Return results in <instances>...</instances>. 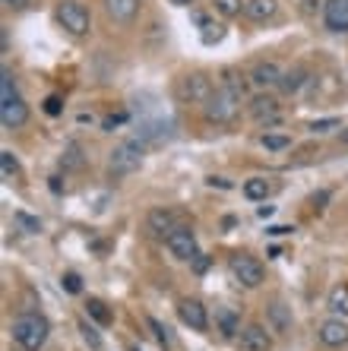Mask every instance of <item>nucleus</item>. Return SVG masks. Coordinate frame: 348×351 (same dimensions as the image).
I'll use <instances>...</instances> for the list:
<instances>
[{
	"label": "nucleus",
	"instance_id": "cd10ccee",
	"mask_svg": "<svg viewBox=\"0 0 348 351\" xmlns=\"http://www.w3.org/2000/svg\"><path fill=\"white\" fill-rule=\"evenodd\" d=\"M16 76L10 73V66H3V73H0V101H7V98H16Z\"/></svg>",
	"mask_w": 348,
	"mask_h": 351
},
{
	"label": "nucleus",
	"instance_id": "dca6fc26",
	"mask_svg": "<svg viewBox=\"0 0 348 351\" xmlns=\"http://www.w3.org/2000/svg\"><path fill=\"white\" fill-rule=\"evenodd\" d=\"M266 323H269V332H279V335H288L294 326L292 319V307L282 301H272L266 307Z\"/></svg>",
	"mask_w": 348,
	"mask_h": 351
},
{
	"label": "nucleus",
	"instance_id": "2f4dec72",
	"mask_svg": "<svg viewBox=\"0 0 348 351\" xmlns=\"http://www.w3.org/2000/svg\"><path fill=\"white\" fill-rule=\"evenodd\" d=\"M60 111H64V98H60V95H48V98H45V114L57 117Z\"/></svg>",
	"mask_w": 348,
	"mask_h": 351
},
{
	"label": "nucleus",
	"instance_id": "7c9ffc66",
	"mask_svg": "<svg viewBox=\"0 0 348 351\" xmlns=\"http://www.w3.org/2000/svg\"><path fill=\"white\" fill-rule=\"evenodd\" d=\"M64 165H67V168H80V165H82V149L76 146V143H70V146H67Z\"/></svg>",
	"mask_w": 348,
	"mask_h": 351
},
{
	"label": "nucleus",
	"instance_id": "1a4fd4ad",
	"mask_svg": "<svg viewBox=\"0 0 348 351\" xmlns=\"http://www.w3.org/2000/svg\"><path fill=\"white\" fill-rule=\"evenodd\" d=\"M237 348L241 351H272V335L266 332V326L259 323H247L237 332Z\"/></svg>",
	"mask_w": 348,
	"mask_h": 351
},
{
	"label": "nucleus",
	"instance_id": "393cba45",
	"mask_svg": "<svg viewBox=\"0 0 348 351\" xmlns=\"http://www.w3.org/2000/svg\"><path fill=\"white\" fill-rule=\"evenodd\" d=\"M212 10H216L222 19H235V16H241L244 0H212Z\"/></svg>",
	"mask_w": 348,
	"mask_h": 351
},
{
	"label": "nucleus",
	"instance_id": "f257e3e1",
	"mask_svg": "<svg viewBox=\"0 0 348 351\" xmlns=\"http://www.w3.org/2000/svg\"><path fill=\"white\" fill-rule=\"evenodd\" d=\"M10 332H13V342H16L23 351H38V348H45V342H48L51 323L41 317V313H23V317L13 319Z\"/></svg>",
	"mask_w": 348,
	"mask_h": 351
},
{
	"label": "nucleus",
	"instance_id": "c85d7f7f",
	"mask_svg": "<svg viewBox=\"0 0 348 351\" xmlns=\"http://www.w3.org/2000/svg\"><path fill=\"white\" fill-rule=\"evenodd\" d=\"M329 311L336 313V317H348V291L345 288H336V291L329 294Z\"/></svg>",
	"mask_w": 348,
	"mask_h": 351
},
{
	"label": "nucleus",
	"instance_id": "4c0bfd02",
	"mask_svg": "<svg viewBox=\"0 0 348 351\" xmlns=\"http://www.w3.org/2000/svg\"><path fill=\"white\" fill-rule=\"evenodd\" d=\"M292 228H285V225H275V228H269V234H288Z\"/></svg>",
	"mask_w": 348,
	"mask_h": 351
},
{
	"label": "nucleus",
	"instance_id": "412c9836",
	"mask_svg": "<svg viewBox=\"0 0 348 351\" xmlns=\"http://www.w3.org/2000/svg\"><path fill=\"white\" fill-rule=\"evenodd\" d=\"M196 23H200V38H202V45H219V41L225 38V25L216 23V19L196 16Z\"/></svg>",
	"mask_w": 348,
	"mask_h": 351
},
{
	"label": "nucleus",
	"instance_id": "b1692460",
	"mask_svg": "<svg viewBox=\"0 0 348 351\" xmlns=\"http://www.w3.org/2000/svg\"><path fill=\"white\" fill-rule=\"evenodd\" d=\"M86 313H89L92 319H95L98 326H108L114 319V313L105 307V301H98V298H89V304H86Z\"/></svg>",
	"mask_w": 348,
	"mask_h": 351
},
{
	"label": "nucleus",
	"instance_id": "aec40b11",
	"mask_svg": "<svg viewBox=\"0 0 348 351\" xmlns=\"http://www.w3.org/2000/svg\"><path fill=\"white\" fill-rule=\"evenodd\" d=\"M310 80L308 66H292V70H285L282 73V82H279V89L285 92V95H298L301 89H304V82Z\"/></svg>",
	"mask_w": 348,
	"mask_h": 351
},
{
	"label": "nucleus",
	"instance_id": "c9c22d12",
	"mask_svg": "<svg viewBox=\"0 0 348 351\" xmlns=\"http://www.w3.org/2000/svg\"><path fill=\"white\" fill-rule=\"evenodd\" d=\"M190 263H194V269H196V272H206V266H209V260H206V256H202V254H196Z\"/></svg>",
	"mask_w": 348,
	"mask_h": 351
},
{
	"label": "nucleus",
	"instance_id": "f704fd0d",
	"mask_svg": "<svg viewBox=\"0 0 348 351\" xmlns=\"http://www.w3.org/2000/svg\"><path fill=\"white\" fill-rule=\"evenodd\" d=\"M80 329H82V339H86V342H89L92 348H102V335H98L95 329H92V326H86V323H82Z\"/></svg>",
	"mask_w": 348,
	"mask_h": 351
},
{
	"label": "nucleus",
	"instance_id": "0eeeda50",
	"mask_svg": "<svg viewBox=\"0 0 348 351\" xmlns=\"http://www.w3.org/2000/svg\"><path fill=\"white\" fill-rule=\"evenodd\" d=\"M216 92L212 80L206 73H187L184 80L178 82V95L181 101H190V105H206V98Z\"/></svg>",
	"mask_w": 348,
	"mask_h": 351
},
{
	"label": "nucleus",
	"instance_id": "473e14b6",
	"mask_svg": "<svg viewBox=\"0 0 348 351\" xmlns=\"http://www.w3.org/2000/svg\"><path fill=\"white\" fill-rule=\"evenodd\" d=\"M149 326H152V332H155V339L162 345H171V335H168V326H162L155 317H149Z\"/></svg>",
	"mask_w": 348,
	"mask_h": 351
},
{
	"label": "nucleus",
	"instance_id": "c756f323",
	"mask_svg": "<svg viewBox=\"0 0 348 351\" xmlns=\"http://www.w3.org/2000/svg\"><path fill=\"white\" fill-rule=\"evenodd\" d=\"M60 285H64V291L80 294V291H82V278L76 276V272H64V278H60Z\"/></svg>",
	"mask_w": 348,
	"mask_h": 351
},
{
	"label": "nucleus",
	"instance_id": "5701e85b",
	"mask_svg": "<svg viewBox=\"0 0 348 351\" xmlns=\"http://www.w3.org/2000/svg\"><path fill=\"white\" fill-rule=\"evenodd\" d=\"M13 221H16V228L25 231V234H38L41 231V219L32 213H25V209H16V213H13Z\"/></svg>",
	"mask_w": 348,
	"mask_h": 351
},
{
	"label": "nucleus",
	"instance_id": "e433bc0d",
	"mask_svg": "<svg viewBox=\"0 0 348 351\" xmlns=\"http://www.w3.org/2000/svg\"><path fill=\"white\" fill-rule=\"evenodd\" d=\"M3 7L7 10H25L29 7V0H3Z\"/></svg>",
	"mask_w": 348,
	"mask_h": 351
},
{
	"label": "nucleus",
	"instance_id": "4be33fe9",
	"mask_svg": "<svg viewBox=\"0 0 348 351\" xmlns=\"http://www.w3.org/2000/svg\"><path fill=\"white\" fill-rule=\"evenodd\" d=\"M269 190H272V187H269V180H266V178H251L247 184H244V196H247V199H253V203L266 199Z\"/></svg>",
	"mask_w": 348,
	"mask_h": 351
},
{
	"label": "nucleus",
	"instance_id": "4468645a",
	"mask_svg": "<svg viewBox=\"0 0 348 351\" xmlns=\"http://www.w3.org/2000/svg\"><path fill=\"white\" fill-rule=\"evenodd\" d=\"M25 121H29V105L23 101V95L0 101V123H3L7 130H16Z\"/></svg>",
	"mask_w": 348,
	"mask_h": 351
},
{
	"label": "nucleus",
	"instance_id": "72a5a7b5",
	"mask_svg": "<svg viewBox=\"0 0 348 351\" xmlns=\"http://www.w3.org/2000/svg\"><path fill=\"white\" fill-rule=\"evenodd\" d=\"M336 127H339V121H336V117H326V121H314V123H310V130H314V133H326V130H336Z\"/></svg>",
	"mask_w": 348,
	"mask_h": 351
},
{
	"label": "nucleus",
	"instance_id": "f8f14e48",
	"mask_svg": "<svg viewBox=\"0 0 348 351\" xmlns=\"http://www.w3.org/2000/svg\"><path fill=\"white\" fill-rule=\"evenodd\" d=\"M181 225V215L174 213V209H165V206H159V209H152V213L146 215V228H149V234H155V237H168L171 231Z\"/></svg>",
	"mask_w": 348,
	"mask_h": 351
},
{
	"label": "nucleus",
	"instance_id": "20e7f679",
	"mask_svg": "<svg viewBox=\"0 0 348 351\" xmlns=\"http://www.w3.org/2000/svg\"><path fill=\"white\" fill-rule=\"evenodd\" d=\"M143 156H146V143L143 139H124L111 149L108 156V171L114 178H124V174H133L143 165Z\"/></svg>",
	"mask_w": 348,
	"mask_h": 351
},
{
	"label": "nucleus",
	"instance_id": "ddd939ff",
	"mask_svg": "<svg viewBox=\"0 0 348 351\" xmlns=\"http://www.w3.org/2000/svg\"><path fill=\"white\" fill-rule=\"evenodd\" d=\"M323 23L329 32L348 35V0H326L323 3Z\"/></svg>",
	"mask_w": 348,
	"mask_h": 351
},
{
	"label": "nucleus",
	"instance_id": "6ab92c4d",
	"mask_svg": "<svg viewBox=\"0 0 348 351\" xmlns=\"http://www.w3.org/2000/svg\"><path fill=\"white\" fill-rule=\"evenodd\" d=\"M279 13V0H244V16L253 23H266Z\"/></svg>",
	"mask_w": 348,
	"mask_h": 351
},
{
	"label": "nucleus",
	"instance_id": "f3484780",
	"mask_svg": "<svg viewBox=\"0 0 348 351\" xmlns=\"http://www.w3.org/2000/svg\"><path fill=\"white\" fill-rule=\"evenodd\" d=\"M316 339H320L326 348H342V345H348V323L342 317L326 319L323 326H320V332H316Z\"/></svg>",
	"mask_w": 348,
	"mask_h": 351
},
{
	"label": "nucleus",
	"instance_id": "2eb2a0df",
	"mask_svg": "<svg viewBox=\"0 0 348 351\" xmlns=\"http://www.w3.org/2000/svg\"><path fill=\"white\" fill-rule=\"evenodd\" d=\"M102 3H105L108 19H114L121 25H130L139 16V10H143V0H102Z\"/></svg>",
	"mask_w": 348,
	"mask_h": 351
},
{
	"label": "nucleus",
	"instance_id": "6e6552de",
	"mask_svg": "<svg viewBox=\"0 0 348 351\" xmlns=\"http://www.w3.org/2000/svg\"><path fill=\"white\" fill-rule=\"evenodd\" d=\"M247 114H251L257 123L269 127V123H275L279 117H282V108H279V98H275V95H269V92H259V95L251 98V105H247Z\"/></svg>",
	"mask_w": 348,
	"mask_h": 351
},
{
	"label": "nucleus",
	"instance_id": "a211bd4d",
	"mask_svg": "<svg viewBox=\"0 0 348 351\" xmlns=\"http://www.w3.org/2000/svg\"><path fill=\"white\" fill-rule=\"evenodd\" d=\"M216 332H219L222 339H237V332H241V317H237V311H231V307H216Z\"/></svg>",
	"mask_w": 348,
	"mask_h": 351
},
{
	"label": "nucleus",
	"instance_id": "ea45409f",
	"mask_svg": "<svg viewBox=\"0 0 348 351\" xmlns=\"http://www.w3.org/2000/svg\"><path fill=\"white\" fill-rule=\"evenodd\" d=\"M342 143H348V130H345V133H342Z\"/></svg>",
	"mask_w": 348,
	"mask_h": 351
},
{
	"label": "nucleus",
	"instance_id": "7ed1b4c3",
	"mask_svg": "<svg viewBox=\"0 0 348 351\" xmlns=\"http://www.w3.org/2000/svg\"><path fill=\"white\" fill-rule=\"evenodd\" d=\"M54 19H57V25H60L67 35H73V38H86L92 29V13L80 0H57Z\"/></svg>",
	"mask_w": 348,
	"mask_h": 351
},
{
	"label": "nucleus",
	"instance_id": "58836bf2",
	"mask_svg": "<svg viewBox=\"0 0 348 351\" xmlns=\"http://www.w3.org/2000/svg\"><path fill=\"white\" fill-rule=\"evenodd\" d=\"M168 3H174V7H190L194 0H168Z\"/></svg>",
	"mask_w": 348,
	"mask_h": 351
},
{
	"label": "nucleus",
	"instance_id": "a878e982",
	"mask_svg": "<svg viewBox=\"0 0 348 351\" xmlns=\"http://www.w3.org/2000/svg\"><path fill=\"white\" fill-rule=\"evenodd\" d=\"M0 174H3V180H16L19 178V162H16V156H13L10 149L0 152Z\"/></svg>",
	"mask_w": 348,
	"mask_h": 351
},
{
	"label": "nucleus",
	"instance_id": "39448f33",
	"mask_svg": "<svg viewBox=\"0 0 348 351\" xmlns=\"http://www.w3.org/2000/svg\"><path fill=\"white\" fill-rule=\"evenodd\" d=\"M228 269H231V276H235L237 285H244V288H259L263 285V278H266L263 263L253 260V256H247V254L231 256V260H228Z\"/></svg>",
	"mask_w": 348,
	"mask_h": 351
},
{
	"label": "nucleus",
	"instance_id": "9b49d317",
	"mask_svg": "<svg viewBox=\"0 0 348 351\" xmlns=\"http://www.w3.org/2000/svg\"><path fill=\"white\" fill-rule=\"evenodd\" d=\"M178 313L184 319V326L196 329V332H206L209 329V313H206V304L196 301V298H184L178 304Z\"/></svg>",
	"mask_w": 348,
	"mask_h": 351
},
{
	"label": "nucleus",
	"instance_id": "9d476101",
	"mask_svg": "<svg viewBox=\"0 0 348 351\" xmlns=\"http://www.w3.org/2000/svg\"><path fill=\"white\" fill-rule=\"evenodd\" d=\"M282 73L285 70L275 64V60H259V64H253V70H251V82L259 92H269V89H279Z\"/></svg>",
	"mask_w": 348,
	"mask_h": 351
},
{
	"label": "nucleus",
	"instance_id": "f03ea898",
	"mask_svg": "<svg viewBox=\"0 0 348 351\" xmlns=\"http://www.w3.org/2000/svg\"><path fill=\"white\" fill-rule=\"evenodd\" d=\"M202 114L209 123H235L241 114V95L228 86H216V92L202 105Z\"/></svg>",
	"mask_w": 348,
	"mask_h": 351
},
{
	"label": "nucleus",
	"instance_id": "423d86ee",
	"mask_svg": "<svg viewBox=\"0 0 348 351\" xmlns=\"http://www.w3.org/2000/svg\"><path fill=\"white\" fill-rule=\"evenodd\" d=\"M165 247H168V254L178 263H190L200 254V250H196V234L190 231V225H178V228L165 237Z\"/></svg>",
	"mask_w": 348,
	"mask_h": 351
},
{
	"label": "nucleus",
	"instance_id": "bb28decb",
	"mask_svg": "<svg viewBox=\"0 0 348 351\" xmlns=\"http://www.w3.org/2000/svg\"><path fill=\"white\" fill-rule=\"evenodd\" d=\"M263 149H269V152H282V149L292 146V136H285V133H263Z\"/></svg>",
	"mask_w": 348,
	"mask_h": 351
}]
</instances>
